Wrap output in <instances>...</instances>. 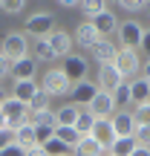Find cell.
Returning <instances> with one entry per match:
<instances>
[{
    "label": "cell",
    "mask_w": 150,
    "mask_h": 156,
    "mask_svg": "<svg viewBox=\"0 0 150 156\" xmlns=\"http://www.w3.org/2000/svg\"><path fill=\"white\" fill-rule=\"evenodd\" d=\"M52 32H55V17H52V12H35V15H29L26 23H23V35H32L35 41L49 38Z\"/></svg>",
    "instance_id": "cell-1"
},
{
    "label": "cell",
    "mask_w": 150,
    "mask_h": 156,
    "mask_svg": "<svg viewBox=\"0 0 150 156\" xmlns=\"http://www.w3.org/2000/svg\"><path fill=\"white\" fill-rule=\"evenodd\" d=\"M26 116H29L26 104H23V101H17V98H12V95H6V101L0 104V119H3L6 130H12V133H15L20 124H26Z\"/></svg>",
    "instance_id": "cell-2"
},
{
    "label": "cell",
    "mask_w": 150,
    "mask_h": 156,
    "mask_svg": "<svg viewBox=\"0 0 150 156\" xmlns=\"http://www.w3.org/2000/svg\"><path fill=\"white\" fill-rule=\"evenodd\" d=\"M0 55L9 64L20 61V58H29V41L23 32H9L3 41H0Z\"/></svg>",
    "instance_id": "cell-3"
},
{
    "label": "cell",
    "mask_w": 150,
    "mask_h": 156,
    "mask_svg": "<svg viewBox=\"0 0 150 156\" xmlns=\"http://www.w3.org/2000/svg\"><path fill=\"white\" fill-rule=\"evenodd\" d=\"M116 69L121 73L124 81H133V78H139L141 75V55H139V49H121L118 46V55H116Z\"/></svg>",
    "instance_id": "cell-4"
},
{
    "label": "cell",
    "mask_w": 150,
    "mask_h": 156,
    "mask_svg": "<svg viewBox=\"0 0 150 156\" xmlns=\"http://www.w3.org/2000/svg\"><path fill=\"white\" fill-rule=\"evenodd\" d=\"M118 46L121 49H139L141 38H145V26H141L136 17H127V20L118 23Z\"/></svg>",
    "instance_id": "cell-5"
},
{
    "label": "cell",
    "mask_w": 150,
    "mask_h": 156,
    "mask_svg": "<svg viewBox=\"0 0 150 156\" xmlns=\"http://www.w3.org/2000/svg\"><path fill=\"white\" fill-rule=\"evenodd\" d=\"M40 90H44L49 98H58V95H69V90H72V84L67 81V75L61 73V69H46L44 81H40Z\"/></svg>",
    "instance_id": "cell-6"
},
{
    "label": "cell",
    "mask_w": 150,
    "mask_h": 156,
    "mask_svg": "<svg viewBox=\"0 0 150 156\" xmlns=\"http://www.w3.org/2000/svg\"><path fill=\"white\" fill-rule=\"evenodd\" d=\"M58 69L67 75V81H69V84H81V81H87L89 64H87V58H84V55H75V52H72V55L64 58V64H61Z\"/></svg>",
    "instance_id": "cell-7"
},
{
    "label": "cell",
    "mask_w": 150,
    "mask_h": 156,
    "mask_svg": "<svg viewBox=\"0 0 150 156\" xmlns=\"http://www.w3.org/2000/svg\"><path fill=\"white\" fill-rule=\"evenodd\" d=\"M98 95V84H92L87 78V81H81V84H72V90H69V104L78 107V110H84V107H89L92 104V98Z\"/></svg>",
    "instance_id": "cell-8"
},
{
    "label": "cell",
    "mask_w": 150,
    "mask_h": 156,
    "mask_svg": "<svg viewBox=\"0 0 150 156\" xmlns=\"http://www.w3.org/2000/svg\"><path fill=\"white\" fill-rule=\"evenodd\" d=\"M121 84H127V81H124L121 73L116 69V64H104V67H98V90H101V93H110L113 95Z\"/></svg>",
    "instance_id": "cell-9"
},
{
    "label": "cell",
    "mask_w": 150,
    "mask_h": 156,
    "mask_svg": "<svg viewBox=\"0 0 150 156\" xmlns=\"http://www.w3.org/2000/svg\"><path fill=\"white\" fill-rule=\"evenodd\" d=\"M110 124H113V130H116V136L118 139H127V136H136V119H133V110H118V113H113L110 116Z\"/></svg>",
    "instance_id": "cell-10"
},
{
    "label": "cell",
    "mask_w": 150,
    "mask_h": 156,
    "mask_svg": "<svg viewBox=\"0 0 150 156\" xmlns=\"http://www.w3.org/2000/svg\"><path fill=\"white\" fill-rule=\"evenodd\" d=\"M49 49H52V55L55 58H67V55H72V35L69 32H64V29H55V32L49 35Z\"/></svg>",
    "instance_id": "cell-11"
},
{
    "label": "cell",
    "mask_w": 150,
    "mask_h": 156,
    "mask_svg": "<svg viewBox=\"0 0 150 156\" xmlns=\"http://www.w3.org/2000/svg\"><path fill=\"white\" fill-rule=\"evenodd\" d=\"M72 41H75L78 46H84V49H92V46L101 41V35H98V29L92 26V20H81L78 29L72 32Z\"/></svg>",
    "instance_id": "cell-12"
},
{
    "label": "cell",
    "mask_w": 150,
    "mask_h": 156,
    "mask_svg": "<svg viewBox=\"0 0 150 156\" xmlns=\"http://www.w3.org/2000/svg\"><path fill=\"white\" fill-rule=\"evenodd\" d=\"M89 136H92L104 151H110V147L116 145V139H118L116 130H113V124H110V119H95V127H92V133H89Z\"/></svg>",
    "instance_id": "cell-13"
},
{
    "label": "cell",
    "mask_w": 150,
    "mask_h": 156,
    "mask_svg": "<svg viewBox=\"0 0 150 156\" xmlns=\"http://www.w3.org/2000/svg\"><path fill=\"white\" fill-rule=\"evenodd\" d=\"M89 55H92V61H98L101 67H104V64H113V61H116V55H118V44H116V41H110V38H101L98 44L89 49Z\"/></svg>",
    "instance_id": "cell-14"
},
{
    "label": "cell",
    "mask_w": 150,
    "mask_h": 156,
    "mask_svg": "<svg viewBox=\"0 0 150 156\" xmlns=\"http://www.w3.org/2000/svg\"><path fill=\"white\" fill-rule=\"evenodd\" d=\"M35 73H38V61L35 58H20V61H15L12 64V69H9V75H12V81H35Z\"/></svg>",
    "instance_id": "cell-15"
},
{
    "label": "cell",
    "mask_w": 150,
    "mask_h": 156,
    "mask_svg": "<svg viewBox=\"0 0 150 156\" xmlns=\"http://www.w3.org/2000/svg\"><path fill=\"white\" fill-rule=\"evenodd\" d=\"M130 87V101H133V107H141V104H150V81L147 78H133V81H127Z\"/></svg>",
    "instance_id": "cell-16"
},
{
    "label": "cell",
    "mask_w": 150,
    "mask_h": 156,
    "mask_svg": "<svg viewBox=\"0 0 150 156\" xmlns=\"http://www.w3.org/2000/svg\"><path fill=\"white\" fill-rule=\"evenodd\" d=\"M87 110L92 113L95 119H110L113 110H116V104H113V95H110V93H101V90H98V95L92 98V104H89Z\"/></svg>",
    "instance_id": "cell-17"
},
{
    "label": "cell",
    "mask_w": 150,
    "mask_h": 156,
    "mask_svg": "<svg viewBox=\"0 0 150 156\" xmlns=\"http://www.w3.org/2000/svg\"><path fill=\"white\" fill-rule=\"evenodd\" d=\"M92 26L98 29V35H101V38H110L113 32H118V17L113 15L110 9H107V12H101L98 17H92Z\"/></svg>",
    "instance_id": "cell-18"
},
{
    "label": "cell",
    "mask_w": 150,
    "mask_h": 156,
    "mask_svg": "<svg viewBox=\"0 0 150 156\" xmlns=\"http://www.w3.org/2000/svg\"><path fill=\"white\" fill-rule=\"evenodd\" d=\"M15 145L23 147V151H29V147L38 145V136H35V124H32V122L20 124V127L15 130Z\"/></svg>",
    "instance_id": "cell-19"
},
{
    "label": "cell",
    "mask_w": 150,
    "mask_h": 156,
    "mask_svg": "<svg viewBox=\"0 0 150 156\" xmlns=\"http://www.w3.org/2000/svg\"><path fill=\"white\" fill-rule=\"evenodd\" d=\"M104 153L107 151L92 139V136H84V139L75 145V151H72V156H104Z\"/></svg>",
    "instance_id": "cell-20"
},
{
    "label": "cell",
    "mask_w": 150,
    "mask_h": 156,
    "mask_svg": "<svg viewBox=\"0 0 150 156\" xmlns=\"http://www.w3.org/2000/svg\"><path fill=\"white\" fill-rule=\"evenodd\" d=\"M38 87H40V84H35V81H17V84H15V93H12V98H17V101H23V104H29V98L38 93Z\"/></svg>",
    "instance_id": "cell-21"
},
{
    "label": "cell",
    "mask_w": 150,
    "mask_h": 156,
    "mask_svg": "<svg viewBox=\"0 0 150 156\" xmlns=\"http://www.w3.org/2000/svg\"><path fill=\"white\" fill-rule=\"evenodd\" d=\"M92 127H95V116L84 107V110H78V119H75V130H78V136H89L92 133Z\"/></svg>",
    "instance_id": "cell-22"
},
{
    "label": "cell",
    "mask_w": 150,
    "mask_h": 156,
    "mask_svg": "<svg viewBox=\"0 0 150 156\" xmlns=\"http://www.w3.org/2000/svg\"><path fill=\"white\" fill-rule=\"evenodd\" d=\"M55 119H58V127H75L78 107H72V104H64L61 110H55Z\"/></svg>",
    "instance_id": "cell-23"
},
{
    "label": "cell",
    "mask_w": 150,
    "mask_h": 156,
    "mask_svg": "<svg viewBox=\"0 0 150 156\" xmlns=\"http://www.w3.org/2000/svg\"><path fill=\"white\" fill-rule=\"evenodd\" d=\"M136 145H139V142H136V136H127V139H116V145L110 147V156H130L136 151Z\"/></svg>",
    "instance_id": "cell-24"
},
{
    "label": "cell",
    "mask_w": 150,
    "mask_h": 156,
    "mask_svg": "<svg viewBox=\"0 0 150 156\" xmlns=\"http://www.w3.org/2000/svg\"><path fill=\"white\" fill-rule=\"evenodd\" d=\"M26 110L32 113V116H38V113H44V110H49V95L44 93V90L38 87V93L29 98V104H26Z\"/></svg>",
    "instance_id": "cell-25"
},
{
    "label": "cell",
    "mask_w": 150,
    "mask_h": 156,
    "mask_svg": "<svg viewBox=\"0 0 150 156\" xmlns=\"http://www.w3.org/2000/svg\"><path fill=\"white\" fill-rule=\"evenodd\" d=\"M55 139H61L64 145L69 147V151H75V145L84 139V136H78V130H75V127H55Z\"/></svg>",
    "instance_id": "cell-26"
},
{
    "label": "cell",
    "mask_w": 150,
    "mask_h": 156,
    "mask_svg": "<svg viewBox=\"0 0 150 156\" xmlns=\"http://www.w3.org/2000/svg\"><path fill=\"white\" fill-rule=\"evenodd\" d=\"M113 104H116V113L118 110H133V101H130V87L121 84V87L113 93Z\"/></svg>",
    "instance_id": "cell-27"
},
{
    "label": "cell",
    "mask_w": 150,
    "mask_h": 156,
    "mask_svg": "<svg viewBox=\"0 0 150 156\" xmlns=\"http://www.w3.org/2000/svg\"><path fill=\"white\" fill-rule=\"evenodd\" d=\"M40 147L46 151V156H69V153H72V151H69V147L64 145L61 139H55V136H52V139L46 142V145H40Z\"/></svg>",
    "instance_id": "cell-28"
},
{
    "label": "cell",
    "mask_w": 150,
    "mask_h": 156,
    "mask_svg": "<svg viewBox=\"0 0 150 156\" xmlns=\"http://www.w3.org/2000/svg\"><path fill=\"white\" fill-rule=\"evenodd\" d=\"M81 9H84V15H87V20H92V17H98L101 12H107L110 6H107L104 0H87V3H81Z\"/></svg>",
    "instance_id": "cell-29"
},
{
    "label": "cell",
    "mask_w": 150,
    "mask_h": 156,
    "mask_svg": "<svg viewBox=\"0 0 150 156\" xmlns=\"http://www.w3.org/2000/svg\"><path fill=\"white\" fill-rule=\"evenodd\" d=\"M52 58H55V55H52V49H49V41H35V61H52Z\"/></svg>",
    "instance_id": "cell-30"
},
{
    "label": "cell",
    "mask_w": 150,
    "mask_h": 156,
    "mask_svg": "<svg viewBox=\"0 0 150 156\" xmlns=\"http://www.w3.org/2000/svg\"><path fill=\"white\" fill-rule=\"evenodd\" d=\"M133 119H136V124H150V104H141V107H133Z\"/></svg>",
    "instance_id": "cell-31"
},
{
    "label": "cell",
    "mask_w": 150,
    "mask_h": 156,
    "mask_svg": "<svg viewBox=\"0 0 150 156\" xmlns=\"http://www.w3.org/2000/svg\"><path fill=\"white\" fill-rule=\"evenodd\" d=\"M35 124H46V127H58V119H55V110H44L35 116Z\"/></svg>",
    "instance_id": "cell-32"
},
{
    "label": "cell",
    "mask_w": 150,
    "mask_h": 156,
    "mask_svg": "<svg viewBox=\"0 0 150 156\" xmlns=\"http://www.w3.org/2000/svg\"><path fill=\"white\" fill-rule=\"evenodd\" d=\"M0 9L9 15H20L23 12V0H0Z\"/></svg>",
    "instance_id": "cell-33"
},
{
    "label": "cell",
    "mask_w": 150,
    "mask_h": 156,
    "mask_svg": "<svg viewBox=\"0 0 150 156\" xmlns=\"http://www.w3.org/2000/svg\"><path fill=\"white\" fill-rule=\"evenodd\" d=\"M136 142H139L141 147H150V124H141V127H136Z\"/></svg>",
    "instance_id": "cell-34"
},
{
    "label": "cell",
    "mask_w": 150,
    "mask_h": 156,
    "mask_svg": "<svg viewBox=\"0 0 150 156\" xmlns=\"http://www.w3.org/2000/svg\"><path fill=\"white\" fill-rule=\"evenodd\" d=\"M139 55H145L150 61V29H145V38H141V44H139Z\"/></svg>",
    "instance_id": "cell-35"
},
{
    "label": "cell",
    "mask_w": 150,
    "mask_h": 156,
    "mask_svg": "<svg viewBox=\"0 0 150 156\" xmlns=\"http://www.w3.org/2000/svg\"><path fill=\"white\" fill-rule=\"evenodd\" d=\"M121 9H127V12H145V3L141 0H121Z\"/></svg>",
    "instance_id": "cell-36"
},
{
    "label": "cell",
    "mask_w": 150,
    "mask_h": 156,
    "mask_svg": "<svg viewBox=\"0 0 150 156\" xmlns=\"http://www.w3.org/2000/svg\"><path fill=\"white\" fill-rule=\"evenodd\" d=\"M0 156H26V151H23V147H17L15 142H12L9 147H3V151H0Z\"/></svg>",
    "instance_id": "cell-37"
},
{
    "label": "cell",
    "mask_w": 150,
    "mask_h": 156,
    "mask_svg": "<svg viewBox=\"0 0 150 156\" xmlns=\"http://www.w3.org/2000/svg\"><path fill=\"white\" fill-rule=\"evenodd\" d=\"M12 142H15V133H12V130H0V151L9 147Z\"/></svg>",
    "instance_id": "cell-38"
},
{
    "label": "cell",
    "mask_w": 150,
    "mask_h": 156,
    "mask_svg": "<svg viewBox=\"0 0 150 156\" xmlns=\"http://www.w3.org/2000/svg\"><path fill=\"white\" fill-rule=\"evenodd\" d=\"M9 69H12V64H9V61H6V58H3V55H0V81H3V78H6V75H9Z\"/></svg>",
    "instance_id": "cell-39"
},
{
    "label": "cell",
    "mask_w": 150,
    "mask_h": 156,
    "mask_svg": "<svg viewBox=\"0 0 150 156\" xmlns=\"http://www.w3.org/2000/svg\"><path fill=\"white\" fill-rule=\"evenodd\" d=\"M26 156H46V151L40 145H35V147H29V151H26Z\"/></svg>",
    "instance_id": "cell-40"
},
{
    "label": "cell",
    "mask_w": 150,
    "mask_h": 156,
    "mask_svg": "<svg viewBox=\"0 0 150 156\" xmlns=\"http://www.w3.org/2000/svg\"><path fill=\"white\" fill-rule=\"evenodd\" d=\"M130 156H150V147H141V145H136V151L130 153Z\"/></svg>",
    "instance_id": "cell-41"
},
{
    "label": "cell",
    "mask_w": 150,
    "mask_h": 156,
    "mask_svg": "<svg viewBox=\"0 0 150 156\" xmlns=\"http://www.w3.org/2000/svg\"><path fill=\"white\" fill-rule=\"evenodd\" d=\"M141 78H147V81H150V61L141 64Z\"/></svg>",
    "instance_id": "cell-42"
},
{
    "label": "cell",
    "mask_w": 150,
    "mask_h": 156,
    "mask_svg": "<svg viewBox=\"0 0 150 156\" xmlns=\"http://www.w3.org/2000/svg\"><path fill=\"white\" fill-rule=\"evenodd\" d=\"M6 101V90H3V84H0V104Z\"/></svg>",
    "instance_id": "cell-43"
},
{
    "label": "cell",
    "mask_w": 150,
    "mask_h": 156,
    "mask_svg": "<svg viewBox=\"0 0 150 156\" xmlns=\"http://www.w3.org/2000/svg\"><path fill=\"white\" fill-rule=\"evenodd\" d=\"M0 130H6V124H3V119H0Z\"/></svg>",
    "instance_id": "cell-44"
},
{
    "label": "cell",
    "mask_w": 150,
    "mask_h": 156,
    "mask_svg": "<svg viewBox=\"0 0 150 156\" xmlns=\"http://www.w3.org/2000/svg\"><path fill=\"white\" fill-rule=\"evenodd\" d=\"M145 9H147V12H150V3H145Z\"/></svg>",
    "instance_id": "cell-45"
},
{
    "label": "cell",
    "mask_w": 150,
    "mask_h": 156,
    "mask_svg": "<svg viewBox=\"0 0 150 156\" xmlns=\"http://www.w3.org/2000/svg\"><path fill=\"white\" fill-rule=\"evenodd\" d=\"M104 156H110V153H104Z\"/></svg>",
    "instance_id": "cell-46"
},
{
    "label": "cell",
    "mask_w": 150,
    "mask_h": 156,
    "mask_svg": "<svg viewBox=\"0 0 150 156\" xmlns=\"http://www.w3.org/2000/svg\"><path fill=\"white\" fill-rule=\"evenodd\" d=\"M69 156H72V153H69Z\"/></svg>",
    "instance_id": "cell-47"
}]
</instances>
